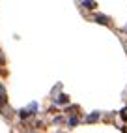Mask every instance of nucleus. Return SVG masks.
Returning <instances> with one entry per match:
<instances>
[{
    "label": "nucleus",
    "instance_id": "1",
    "mask_svg": "<svg viewBox=\"0 0 127 133\" xmlns=\"http://www.w3.org/2000/svg\"><path fill=\"white\" fill-rule=\"evenodd\" d=\"M36 109H38V105L32 103V105H28L26 109H23V111L19 112V116H21V118H26V116H30V114H34V111H36Z\"/></svg>",
    "mask_w": 127,
    "mask_h": 133
},
{
    "label": "nucleus",
    "instance_id": "2",
    "mask_svg": "<svg viewBox=\"0 0 127 133\" xmlns=\"http://www.w3.org/2000/svg\"><path fill=\"white\" fill-rule=\"evenodd\" d=\"M4 103H6V90L2 88V84H0V109H2Z\"/></svg>",
    "mask_w": 127,
    "mask_h": 133
},
{
    "label": "nucleus",
    "instance_id": "3",
    "mask_svg": "<svg viewBox=\"0 0 127 133\" xmlns=\"http://www.w3.org/2000/svg\"><path fill=\"white\" fill-rule=\"evenodd\" d=\"M95 21H97L99 24H108V17H105V15H97Z\"/></svg>",
    "mask_w": 127,
    "mask_h": 133
},
{
    "label": "nucleus",
    "instance_id": "4",
    "mask_svg": "<svg viewBox=\"0 0 127 133\" xmlns=\"http://www.w3.org/2000/svg\"><path fill=\"white\" fill-rule=\"evenodd\" d=\"M86 8H88V10H92V8H95V2H94V0H84V2H82Z\"/></svg>",
    "mask_w": 127,
    "mask_h": 133
},
{
    "label": "nucleus",
    "instance_id": "5",
    "mask_svg": "<svg viewBox=\"0 0 127 133\" xmlns=\"http://www.w3.org/2000/svg\"><path fill=\"white\" fill-rule=\"evenodd\" d=\"M56 101H58V103H67L69 99H67V96H66V94H62V96H58V99H56Z\"/></svg>",
    "mask_w": 127,
    "mask_h": 133
},
{
    "label": "nucleus",
    "instance_id": "6",
    "mask_svg": "<svg viewBox=\"0 0 127 133\" xmlns=\"http://www.w3.org/2000/svg\"><path fill=\"white\" fill-rule=\"evenodd\" d=\"M97 118H99V114H97V112H95V114H90V116H88V118H86V120H88V122H95V120H97Z\"/></svg>",
    "mask_w": 127,
    "mask_h": 133
},
{
    "label": "nucleus",
    "instance_id": "7",
    "mask_svg": "<svg viewBox=\"0 0 127 133\" xmlns=\"http://www.w3.org/2000/svg\"><path fill=\"white\" fill-rule=\"evenodd\" d=\"M122 118H123V120H125V122H127V107H125V109H123V111H122Z\"/></svg>",
    "mask_w": 127,
    "mask_h": 133
},
{
    "label": "nucleus",
    "instance_id": "8",
    "mask_svg": "<svg viewBox=\"0 0 127 133\" xmlns=\"http://www.w3.org/2000/svg\"><path fill=\"white\" fill-rule=\"evenodd\" d=\"M77 122H79L77 118H71V120H69V126H77Z\"/></svg>",
    "mask_w": 127,
    "mask_h": 133
}]
</instances>
